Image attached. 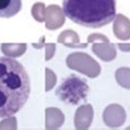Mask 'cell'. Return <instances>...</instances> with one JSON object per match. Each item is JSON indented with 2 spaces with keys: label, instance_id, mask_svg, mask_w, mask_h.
<instances>
[{
  "label": "cell",
  "instance_id": "obj_1",
  "mask_svg": "<svg viewBox=\"0 0 130 130\" xmlns=\"http://www.w3.org/2000/svg\"><path fill=\"white\" fill-rule=\"evenodd\" d=\"M31 93V81L25 68L11 57H0V118L15 115Z\"/></svg>",
  "mask_w": 130,
  "mask_h": 130
},
{
  "label": "cell",
  "instance_id": "obj_2",
  "mask_svg": "<svg viewBox=\"0 0 130 130\" xmlns=\"http://www.w3.org/2000/svg\"><path fill=\"white\" fill-rule=\"evenodd\" d=\"M67 18L84 27L99 28L116 17V0H62Z\"/></svg>",
  "mask_w": 130,
  "mask_h": 130
},
{
  "label": "cell",
  "instance_id": "obj_3",
  "mask_svg": "<svg viewBox=\"0 0 130 130\" xmlns=\"http://www.w3.org/2000/svg\"><path fill=\"white\" fill-rule=\"evenodd\" d=\"M89 93V85L84 79L75 74H70L57 88V97L66 104L78 105L82 101L86 100Z\"/></svg>",
  "mask_w": 130,
  "mask_h": 130
},
{
  "label": "cell",
  "instance_id": "obj_4",
  "mask_svg": "<svg viewBox=\"0 0 130 130\" xmlns=\"http://www.w3.org/2000/svg\"><path fill=\"white\" fill-rule=\"evenodd\" d=\"M68 68L75 70L89 78H96L101 73V66L97 61L85 53H72L66 58Z\"/></svg>",
  "mask_w": 130,
  "mask_h": 130
},
{
  "label": "cell",
  "instance_id": "obj_5",
  "mask_svg": "<svg viewBox=\"0 0 130 130\" xmlns=\"http://www.w3.org/2000/svg\"><path fill=\"white\" fill-rule=\"evenodd\" d=\"M92 43V52L103 61H111L116 58V45L111 44L108 37L102 33H92L88 36V44Z\"/></svg>",
  "mask_w": 130,
  "mask_h": 130
},
{
  "label": "cell",
  "instance_id": "obj_6",
  "mask_svg": "<svg viewBox=\"0 0 130 130\" xmlns=\"http://www.w3.org/2000/svg\"><path fill=\"white\" fill-rule=\"evenodd\" d=\"M126 111L119 104H110L103 111V121L109 128H119L126 121Z\"/></svg>",
  "mask_w": 130,
  "mask_h": 130
},
{
  "label": "cell",
  "instance_id": "obj_7",
  "mask_svg": "<svg viewBox=\"0 0 130 130\" xmlns=\"http://www.w3.org/2000/svg\"><path fill=\"white\" fill-rule=\"evenodd\" d=\"M66 14L62 8L58 5H50L46 7V20L45 26L49 31H56L64 24Z\"/></svg>",
  "mask_w": 130,
  "mask_h": 130
},
{
  "label": "cell",
  "instance_id": "obj_8",
  "mask_svg": "<svg viewBox=\"0 0 130 130\" xmlns=\"http://www.w3.org/2000/svg\"><path fill=\"white\" fill-rule=\"evenodd\" d=\"M94 117V110L91 104H84L82 106H79L75 110L74 115V127L79 130L89 129L93 121Z\"/></svg>",
  "mask_w": 130,
  "mask_h": 130
},
{
  "label": "cell",
  "instance_id": "obj_9",
  "mask_svg": "<svg viewBox=\"0 0 130 130\" xmlns=\"http://www.w3.org/2000/svg\"><path fill=\"white\" fill-rule=\"evenodd\" d=\"M113 33L120 41L130 39V19L124 14H116L113 24Z\"/></svg>",
  "mask_w": 130,
  "mask_h": 130
},
{
  "label": "cell",
  "instance_id": "obj_10",
  "mask_svg": "<svg viewBox=\"0 0 130 130\" xmlns=\"http://www.w3.org/2000/svg\"><path fill=\"white\" fill-rule=\"evenodd\" d=\"M57 42L69 48H86L88 43H81L78 33L73 30H64L58 35Z\"/></svg>",
  "mask_w": 130,
  "mask_h": 130
},
{
  "label": "cell",
  "instance_id": "obj_11",
  "mask_svg": "<svg viewBox=\"0 0 130 130\" xmlns=\"http://www.w3.org/2000/svg\"><path fill=\"white\" fill-rule=\"evenodd\" d=\"M64 122V115L59 108L48 107L45 109V128L58 129Z\"/></svg>",
  "mask_w": 130,
  "mask_h": 130
},
{
  "label": "cell",
  "instance_id": "obj_12",
  "mask_svg": "<svg viewBox=\"0 0 130 130\" xmlns=\"http://www.w3.org/2000/svg\"><path fill=\"white\" fill-rule=\"evenodd\" d=\"M22 9V1L21 0H0V18L14 17Z\"/></svg>",
  "mask_w": 130,
  "mask_h": 130
},
{
  "label": "cell",
  "instance_id": "obj_13",
  "mask_svg": "<svg viewBox=\"0 0 130 130\" xmlns=\"http://www.w3.org/2000/svg\"><path fill=\"white\" fill-rule=\"evenodd\" d=\"M27 45L25 43H2L1 44V52L5 54L6 56L11 57V58H17V57H21L23 54L26 52Z\"/></svg>",
  "mask_w": 130,
  "mask_h": 130
},
{
  "label": "cell",
  "instance_id": "obj_14",
  "mask_svg": "<svg viewBox=\"0 0 130 130\" xmlns=\"http://www.w3.org/2000/svg\"><path fill=\"white\" fill-rule=\"evenodd\" d=\"M115 79L121 88L130 90V68L121 67L115 72Z\"/></svg>",
  "mask_w": 130,
  "mask_h": 130
},
{
  "label": "cell",
  "instance_id": "obj_15",
  "mask_svg": "<svg viewBox=\"0 0 130 130\" xmlns=\"http://www.w3.org/2000/svg\"><path fill=\"white\" fill-rule=\"evenodd\" d=\"M32 17L37 22H44L46 20V6L44 2H36L31 9Z\"/></svg>",
  "mask_w": 130,
  "mask_h": 130
},
{
  "label": "cell",
  "instance_id": "obj_16",
  "mask_svg": "<svg viewBox=\"0 0 130 130\" xmlns=\"http://www.w3.org/2000/svg\"><path fill=\"white\" fill-rule=\"evenodd\" d=\"M45 91L49 92L52 89H54V86L56 85L57 82V75L52 69L49 68H46L45 69Z\"/></svg>",
  "mask_w": 130,
  "mask_h": 130
},
{
  "label": "cell",
  "instance_id": "obj_17",
  "mask_svg": "<svg viewBox=\"0 0 130 130\" xmlns=\"http://www.w3.org/2000/svg\"><path fill=\"white\" fill-rule=\"evenodd\" d=\"M18 125H17V118L13 116L10 117H6V119L0 122V129H17Z\"/></svg>",
  "mask_w": 130,
  "mask_h": 130
},
{
  "label": "cell",
  "instance_id": "obj_18",
  "mask_svg": "<svg viewBox=\"0 0 130 130\" xmlns=\"http://www.w3.org/2000/svg\"><path fill=\"white\" fill-rule=\"evenodd\" d=\"M56 53V44L54 43H47L45 44V60L48 61L55 56Z\"/></svg>",
  "mask_w": 130,
  "mask_h": 130
},
{
  "label": "cell",
  "instance_id": "obj_19",
  "mask_svg": "<svg viewBox=\"0 0 130 130\" xmlns=\"http://www.w3.org/2000/svg\"><path fill=\"white\" fill-rule=\"evenodd\" d=\"M32 46H33V48H35V49L43 48L45 46V36H42V37L39 38V42L38 43H33Z\"/></svg>",
  "mask_w": 130,
  "mask_h": 130
},
{
  "label": "cell",
  "instance_id": "obj_20",
  "mask_svg": "<svg viewBox=\"0 0 130 130\" xmlns=\"http://www.w3.org/2000/svg\"><path fill=\"white\" fill-rule=\"evenodd\" d=\"M117 45V47L121 50V52H130V44L129 43H118Z\"/></svg>",
  "mask_w": 130,
  "mask_h": 130
}]
</instances>
